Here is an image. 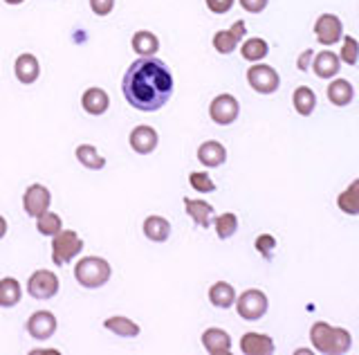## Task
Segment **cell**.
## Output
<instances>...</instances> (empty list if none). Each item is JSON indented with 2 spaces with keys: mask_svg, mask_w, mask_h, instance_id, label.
<instances>
[{
  "mask_svg": "<svg viewBox=\"0 0 359 355\" xmlns=\"http://www.w3.org/2000/svg\"><path fill=\"white\" fill-rule=\"evenodd\" d=\"M173 74L155 57H140L128 65L121 79L123 99L142 113H153L168 104L173 95Z\"/></svg>",
  "mask_w": 359,
  "mask_h": 355,
  "instance_id": "6da1fadb",
  "label": "cell"
},
{
  "mask_svg": "<svg viewBox=\"0 0 359 355\" xmlns=\"http://www.w3.org/2000/svg\"><path fill=\"white\" fill-rule=\"evenodd\" d=\"M310 342L317 353L344 355L353 349V335L346 328L332 326L328 321H314L310 328Z\"/></svg>",
  "mask_w": 359,
  "mask_h": 355,
  "instance_id": "7a4b0ae2",
  "label": "cell"
},
{
  "mask_svg": "<svg viewBox=\"0 0 359 355\" xmlns=\"http://www.w3.org/2000/svg\"><path fill=\"white\" fill-rule=\"evenodd\" d=\"M112 276V268L106 259L101 257H83L74 268V279L79 286L88 288V290H97V288L106 286Z\"/></svg>",
  "mask_w": 359,
  "mask_h": 355,
  "instance_id": "3957f363",
  "label": "cell"
},
{
  "mask_svg": "<svg viewBox=\"0 0 359 355\" xmlns=\"http://www.w3.org/2000/svg\"><path fill=\"white\" fill-rule=\"evenodd\" d=\"M83 250V239H79L74 229H61L59 234L52 236V261L54 265H67L74 257H79Z\"/></svg>",
  "mask_w": 359,
  "mask_h": 355,
  "instance_id": "277c9868",
  "label": "cell"
},
{
  "mask_svg": "<svg viewBox=\"0 0 359 355\" xmlns=\"http://www.w3.org/2000/svg\"><path fill=\"white\" fill-rule=\"evenodd\" d=\"M269 308V299L263 290L258 288H250L241 297H236V313H238L245 321H258L263 319Z\"/></svg>",
  "mask_w": 359,
  "mask_h": 355,
  "instance_id": "5b68a950",
  "label": "cell"
},
{
  "mask_svg": "<svg viewBox=\"0 0 359 355\" xmlns=\"http://www.w3.org/2000/svg\"><path fill=\"white\" fill-rule=\"evenodd\" d=\"M247 83H250V88L258 95H274L280 88V76L272 65L258 61V63H252V68L247 70Z\"/></svg>",
  "mask_w": 359,
  "mask_h": 355,
  "instance_id": "8992f818",
  "label": "cell"
},
{
  "mask_svg": "<svg viewBox=\"0 0 359 355\" xmlns=\"http://www.w3.org/2000/svg\"><path fill=\"white\" fill-rule=\"evenodd\" d=\"M238 115H241V104L233 95L222 93L209 104V117L213 124H218V126L233 124V121L238 119Z\"/></svg>",
  "mask_w": 359,
  "mask_h": 355,
  "instance_id": "52a82bcc",
  "label": "cell"
},
{
  "mask_svg": "<svg viewBox=\"0 0 359 355\" xmlns=\"http://www.w3.org/2000/svg\"><path fill=\"white\" fill-rule=\"evenodd\" d=\"M59 276H56L52 270H36L27 281V293L34 299H52L56 293H59Z\"/></svg>",
  "mask_w": 359,
  "mask_h": 355,
  "instance_id": "ba28073f",
  "label": "cell"
},
{
  "mask_svg": "<svg viewBox=\"0 0 359 355\" xmlns=\"http://www.w3.org/2000/svg\"><path fill=\"white\" fill-rule=\"evenodd\" d=\"M50 205H52V194L43 185H29L25 194H22V209L32 218H39L41 214H45Z\"/></svg>",
  "mask_w": 359,
  "mask_h": 355,
  "instance_id": "9c48e42d",
  "label": "cell"
},
{
  "mask_svg": "<svg viewBox=\"0 0 359 355\" xmlns=\"http://www.w3.org/2000/svg\"><path fill=\"white\" fill-rule=\"evenodd\" d=\"M314 36L321 46H334L344 39V23L337 14H321L314 23Z\"/></svg>",
  "mask_w": 359,
  "mask_h": 355,
  "instance_id": "30bf717a",
  "label": "cell"
},
{
  "mask_svg": "<svg viewBox=\"0 0 359 355\" xmlns=\"http://www.w3.org/2000/svg\"><path fill=\"white\" fill-rule=\"evenodd\" d=\"M245 34H247L245 20H236L229 29H220L213 34V48H216V52H220V54H231L236 48H238V43L245 39Z\"/></svg>",
  "mask_w": 359,
  "mask_h": 355,
  "instance_id": "8fae6325",
  "label": "cell"
},
{
  "mask_svg": "<svg viewBox=\"0 0 359 355\" xmlns=\"http://www.w3.org/2000/svg\"><path fill=\"white\" fill-rule=\"evenodd\" d=\"M56 326H59V321H56V317L50 313V310H39V313H34L25 324L29 335L39 342L50 340L56 333Z\"/></svg>",
  "mask_w": 359,
  "mask_h": 355,
  "instance_id": "7c38bea8",
  "label": "cell"
},
{
  "mask_svg": "<svg viewBox=\"0 0 359 355\" xmlns=\"http://www.w3.org/2000/svg\"><path fill=\"white\" fill-rule=\"evenodd\" d=\"M130 149L140 155H151L155 149H157V142H160V135H157V130L149 124H140L130 130Z\"/></svg>",
  "mask_w": 359,
  "mask_h": 355,
  "instance_id": "4fadbf2b",
  "label": "cell"
},
{
  "mask_svg": "<svg viewBox=\"0 0 359 355\" xmlns=\"http://www.w3.org/2000/svg\"><path fill=\"white\" fill-rule=\"evenodd\" d=\"M202 347L209 355H229L231 353V337L222 328H207L202 333Z\"/></svg>",
  "mask_w": 359,
  "mask_h": 355,
  "instance_id": "5bb4252c",
  "label": "cell"
},
{
  "mask_svg": "<svg viewBox=\"0 0 359 355\" xmlns=\"http://www.w3.org/2000/svg\"><path fill=\"white\" fill-rule=\"evenodd\" d=\"M198 160L202 166H209V169H218L224 162H227V149L222 147L216 140H207L198 147Z\"/></svg>",
  "mask_w": 359,
  "mask_h": 355,
  "instance_id": "9a60e30c",
  "label": "cell"
},
{
  "mask_svg": "<svg viewBox=\"0 0 359 355\" xmlns=\"http://www.w3.org/2000/svg\"><path fill=\"white\" fill-rule=\"evenodd\" d=\"M241 351L245 355H272L276 347L269 335H263V333H245L241 337Z\"/></svg>",
  "mask_w": 359,
  "mask_h": 355,
  "instance_id": "2e32d148",
  "label": "cell"
},
{
  "mask_svg": "<svg viewBox=\"0 0 359 355\" xmlns=\"http://www.w3.org/2000/svg\"><path fill=\"white\" fill-rule=\"evenodd\" d=\"M339 68H341L339 54H334L330 50H323L319 54H314L312 70H314V74L319 76V79H332V76L339 74Z\"/></svg>",
  "mask_w": 359,
  "mask_h": 355,
  "instance_id": "e0dca14e",
  "label": "cell"
},
{
  "mask_svg": "<svg viewBox=\"0 0 359 355\" xmlns=\"http://www.w3.org/2000/svg\"><path fill=\"white\" fill-rule=\"evenodd\" d=\"M14 74H16V79L20 83H25V86L34 83L39 79V74H41L39 59L34 57V54H29V52H22L20 57L16 59V63H14Z\"/></svg>",
  "mask_w": 359,
  "mask_h": 355,
  "instance_id": "ac0fdd59",
  "label": "cell"
},
{
  "mask_svg": "<svg viewBox=\"0 0 359 355\" xmlns=\"http://www.w3.org/2000/svg\"><path fill=\"white\" fill-rule=\"evenodd\" d=\"M81 106L88 115H104L110 108V97L104 88H88L81 95Z\"/></svg>",
  "mask_w": 359,
  "mask_h": 355,
  "instance_id": "d6986e66",
  "label": "cell"
},
{
  "mask_svg": "<svg viewBox=\"0 0 359 355\" xmlns=\"http://www.w3.org/2000/svg\"><path fill=\"white\" fill-rule=\"evenodd\" d=\"M184 209L189 218L194 220V223L202 229H207L213 225V207L211 203H205V201H194V198H184Z\"/></svg>",
  "mask_w": 359,
  "mask_h": 355,
  "instance_id": "ffe728a7",
  "label": "cell"
},
{
  "mask_svg": "<svg viewBox=\"0 0 359 355\" xmlns=\"http://www.w3.org/2000/svg\"><path fill=\"white\" fill-rule=\"evenodd\" d=\"M355 99V88L348 79H332L328 86V102L337 108L351 106Z\"/></svg>",
  "mask_w": 359,
  "mask_h": 355,
  "instance_id": "44dd1931",
  "label": "cell"
},
{
  "mask_svg": "<svg viewBox=\"0 0 359 355\" xmlns=\"http://www.w3.org/2000/svg\"><path fill=\"white\" fill-rule=\"evenodd\" d=\"M130 46H133V52L137 54V57H155V54L160 52V39H157L149 29H140L133 34Z\"/></svg>",
  "mask_w": 359,
  "mask_h": 355,
  "instance_id": "7402d4cb",
  "label": "cell"
},
{
  "mask_svg": "<svg viewBox=\"0 0 359 355\" xmlns=\"http://www.w3.org/2000/svg\"><path fill=\"white\" fill-rule=\"evenodd\" d=\"M144 236L153 241V243H164L168 236H171V223L164 216H149L144 220Z\"/></svg>",
  "mask_w": 359,
  "mask_h": 355,
  "instance_id": "603a6c76",
  "label": "cell"
},
{
  "mask_svg": "<svg viewBox=\"0 0 359 355\" xmlns=\"http://www.w3.org/2000/svg\"><path fill=\"white\" fill-rule=\"evenodd\" d=\"M209 302L216 308H231L236 304V290L227 281H216L209 288Z\"/></svg>",
  "mask_w": 359,
  "mask_h": 355,
  "instance_id": "cb8c5ba5",
  "label": "cell"
},
{
  "mask_svg": "<svg viewBox=\"0 0 359 355\" xmlns=\"http://www.w3.org/2000/svg\"><path fill=\"white\" fill-rule=\"evenodd\" d=\"M337 207L348 216H359V178L346 187V192L337 196Z\"/></svg>",
  "mask_w": 359,
  "mask_h": 355,
  "instance_id": "d4e9b609",
  "label": "cell"
},
{
  "mask_svg": "<svg viewBox=\"0 0 359 355\" xmlns=\"http://www.w3.org/2000/svg\"><path fill=\"white\" fill-rule=\"evenodd\" d=\"M292 104H294V110L301 117H310L317 108V95L308 86H299L292 95Z\"/></svg>",
  "mask_w": 359,
  "mask_h": 355,
  "instance_id": "484cf974",
  "label": "cell"
},
{
  "mask_svg": "<svg viewBox=\"0 0 359 355\" xmlns=\"http://www.w3.org/2000/svg\"><path fill=\"white\" fill-rule=\"evenodd\" d=\"M22 297L20 283L14 276H5L0 279V308H14Z\"/></svg>",
  "mask_w": 359,
  "mask_h": 355,
  "instance_id": "4316f807",
  "label": "cell"
},
{
  "mask_svg": "<svg viewBox=\"0 0 359 355\" xmlns=\"http://www.w3.org/2000/svg\"><path fill=\"white\" fill-rule=\"evenodd\" d=\"M74 155H76V160L86 166V169L99 171V169H104V166H106V158L93 147V144H79Z\"/></svg>",
  "mask_w": 359,
  "mask_h": 355,
  "instance_id": "83f0119b",
  "label": "cell"
},
{
  "mask_svg": "<svg viewBox=\"0 0 359 355\" xmlns=\"http://www.w3.org/2000/svg\"><path fill=\"white\" fill-rule=\"evenodd\" d=\"M241 54H243V59L245 61H250V63H258V61H263L267 54H269V46H267V41L261 39V36H252V39H247L243 46H241Z\"/></svg>",
  "mask_w": 359,
  "mask_h": 355,
  "instance_id": "f1b7e54d",
  "label": "cell"
},
{
  "mask_svg": "<svg viewBox=\"0 0 359 355\" xmlns=\"http://www.w3.org/2000/svg\"><path fill=\"white\" fill-rule=\"evenodd\" d=\"M104 326H106L110 333H115V335H119V337H137V335H140V326L135 324L133 319L121 317V315L108 317V319L104 321Z\"/></svg>",
  "mask_w": 359,
  "mask_h": 355,
  "instance_id": "f546056e",
  "label": "cell"
},
{
  "mask_svg": "<svg viewBox=\"0 0 359 355\" xmlns=\"http://www.w3.org/2000/svg\"><path fill=\"white\" fill-rule=\"evenodd\" d=\"M213 227H216L218 239L227 241V239H231L236 234V232H238V216L231 214V212L220 214V216L213 218Z\"/></svg>",
  "mask_w": 359,
  "mask_h": 355,
  "instance_id": "4dcf8cb0",
  "label": "cell"
},
{
  "mask_svg": "<svg viewBox=\"0 0 359 355\" xmlns=\"http://www.w3.org/2000/svg\"><path fill=\"white\" fill-rule=\"evenodd\" d=\"M36 229L41 232L43 236H56L63 229V220H61L59 214H54L48 209V212L36 218Z\"/></svg>",
  "mask_w": 359,
  "mask_h": 355,
  "instance_id": "1f68e13d",
  "label": "cell"
},
{
  "mask_svg": "<svg viewBox=\"0 0 359 355\" xmlns=\"http://www.w3.org/2000/svg\"><path fill=\"white\" fill-rule=\"evenodd\" d=\"M341 52H339V59L346 65H357L359 61V41L355 36H344L341 39Z\"/></svg>",
  "mask_w": 359,
  "mask_h": 355,
  "instance_id": "d6a6232c",
  "label": "cell"
},
{
  "mask_svg": "<svg viewBox=\"0 0 359 355\" xmlns=\"http://www.w3.org/2000/svg\"><path fill=\"white\" fill-rule=\"evenodd\" d=\"M189 185L194 187L198 194H213L216 192V182L211 180V175L205 171H194L189 175Z\"/></svg>",
  "mask_w": 359,
  "mask_h": 355,
  "instance_id": "836d02e7",
  "label": "cell"
},
{
  "mask_svg": "<svg viewBox=\"0 0 359 355\" xmlns=\"http://www.w3.org/2000/svg\"><path fill=\"white\" fill-rule=\"evenodd\" d=\"M274 248H276V239L272 234H261V236L256 239V250L261 252L265 259L272 257Z\"/></svg>",
  "mask_w": 359,
  "mask_h": 355,
  "instance_id": "e575fe53",
  "label": "cell"
},
{
  "mask_svg": "<svg viewBox=\"0 0 359 355\" xmlns=\"http://www.w3.org/2000/svg\"><path fill=\"white\" fill-rule=\"evenodd\" d=\"M205 3H207V9H209L211 14L222 16V14L231 12V7H233L236 0H205Z\"/></svg>",
  "mask_w": 359,
  "mask_h": 355,
  "instance_id": "d590c367",
  "label": "cell"
},
{
  "mask_svg": "<svg viewBox=\"0 0 359 355\" xmlns=\"http://www.w3.org/2000/svg\"><path fill=\"white\" fill-rule=\"evenodd\" d=\"M90 9L97 16H108L115 9V0H90Z\"/></svg>",
  "mask_w": 359,
  "mask_h": 355,
  "instance_id": "8d00e7d4",
  "label": "cell"
},
{
  "mask_svg": "<svg viewBox=\"0 0 359 355\" xmlns=\"http://www.w3.org/2000/svg\"><path fill=\"white\" fill-rule=\"evenodd\" d=\"M241 7L245 9V12H250V14H261L267 9L269 5V0H238Z\"/></svg>",
  "mask_w": 359,
  "mask_h": 355,
  "instance_id": "74e56055",
  "label": "cell"
},
{
  "mask_svg": "<svg viewBox=\"0 0 359 355\" xmlns=\"http://www.w3.org/2000/svg\"><path fill=\"white\" fill-rule=\"evenodd\" d=\"M312 59H314V52H312V50L301 52V57H299V61H297V68H299L301 72H308V70H310Z\"/></svg>",
  "mask_w": 359,
  "mask_h": 355,
  "instance_id": "f35d334b",
  "label": "cell"
},
{
  "mask_svg": "<svg viewBox=\"0 0 359 355\" xmlns=\"http://www.w3.org/2000/svg\"><path fill=\"white\" fill-rule=\"evenodd\" d=\"M5 234H7V220L5 216H0V239H5Z\"/></svg>",
  "mask_w": 359,
  "mask_h": 355,
  "instance_id": "ab89813d",
  "label": "cell"
},
{
  "mask_svg": "<svg viewBox=\"0 0 359 355\" xmlns=\"http://www.w3.org/2000/svg\"><path fill=\"white\" fill-rule=\"evenodd\" d=\"M45 353H52V355H59V351H32V355H45Z\"/></svg>",
  "mask_w": 359,
  "mask_h": 355,
  "instance_id": "60d3db41",
  "label": "cell"
},
{
  "mask_svg": "<svg viewBox=\"0 0 359 355\" xmlns=\"http://www.w3.org/2000/svg\"><path fill=\"white\" fill-rule=\"evenodd\" d=\"M7 5H20V3H25V0H5Z\"/></svg>",
  "mask_w": 359,
  "mask_h": 355,
  "instance_id": "b9f144b4",
  "label": "cell"
}]
</instances>
